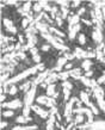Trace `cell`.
I'll use <instances>...</instances> for the list:
<instances>
[{
  "label": "cell",
  "mask_w": 105,
  "mask_h": 130,
  "mask_svg": "<svg viewBox=\"0 0 105 130\" xmlns=\"http://www.w3.org/2000/svg\"><path fill=\"white\" fill-rule=\"evenodd\" d=\"M75 102H78V99L75 98V97H73V98L70 99L69 102L67 103V105H66V111H65V116H68V115L72 112V107H73V104Z\"/></svg>",
  "instance_id": "52a82bcc"
},
{
  "label": "cell",
  "mask_w": 105,
  "mask_h": 130,
  "mask_svg": "<svg viewBox=\"0 0 105 130\" xmlns=\"http://www.w3.org/2000/svg\"><path fill=\"white\" fill-rule=\"evenodd\" d=\"M30 85H31V81H26L25 84H23V85L20 86V88H22V90H27Z\"/></svg>",
  "instance_id": "83f0119b"
},
{
  "label": "cell",
  "mask_w": 105,
  "mask_h": 130,
  "mask_svg": "<svg viewBox=\"0 0 105 130\" xmlns=\"http://www.w3.org/2000/svg\"><path fill=\"white\" fill-rule=\"evenodd\" d=\"M56 79H57V75H56V74H49V78H47V79H46V84L54 83Z\"/></svg>",
  "instance_id": "ac0fdd59"
},
{
  "label": "cell",
  "mask_w": 105,
  "mask_h": 130,
  "mask_svg": "<svg viewBox=\"0 0 105 130\" xmlns=\"http://www.w3.org/2000/svg\"><path fill=\"white\" fill-rule=\"evenodd\" d=\"M27 24H29V20H27V19H24L23 22H22V25H23V28H26Z\"/></svg>",
  "instance_id": "d6a6232c"
},
{
  "label": "cell",
  "mask_w": 105,
  "mask_h": 130,
  "mask_svg": "<svg viewBox=\"0 0 105 130\" xmlns=\"http://www.w3.org/2000/svg\"><path fill=\"white\" fill-rule=\"evenodd\" d=\"M35 93H36V85H32V87L29 90V92L25 94V99H24V105L26 107L31 106L32 100L35 98Z\"/></svg>",
  "instance_id": "7a4b0ae2"
},
{
  "label": "cell",
  "mask_w": 105,
  "mask_h": 130,
  "mask_svg": "<svg viewBox=\"0 0 105 130\" xmlns=\"http://www.w3.org/2000/svg\"><path fill=\"white\" fill-rule=\"evenodd\" d=\"M66 62H67V59H66V57H62V59H60V60L57 61V67H56V69H57V71H58V69H61V67H62V66H63V64H65Z\"/></svg>",
  "instance_id": "d6986e66"
},
{
  "label": "cell",
  "mask_w": 105,
  "mask_h": 130,
  "mask_svg": "<svg viewBox=\"0 0 105 130\" xmlns=\"http://www.w3.org/2000/svg\"><path fill=\"white\" fill-rule=\"evenodd\" d=\"M84 12H85V8H80V10H79V12H78V14H82Z\"/></svg>",
  "instance_id": "7bdbcfd3"
},
{
  "label": "cell",
  "mask_w": 105,
  "mask_h": 130,
  "mask_svg": "<svg viewBox=\"0 0 105 130\" xmlns=\"http://www.w3.org/2000/svg\"><path fill=\"white\" fill-rule=\"evenodd\" d=\"M42 50L48 51V50H49V45H43V47H42Z\"/></svg>",
  "instance_id": "ab89813d"
},
{
  "label": "cell",
  "mask_w": 105,
  "mask_h": 130,
  "mask_svg": "<svg viewBox=\"0 0 105 130\" xmlns=\"http://www.w3.org/2000/svg\"><path fill=\"white\" fill-rule=\"evenodd\" d=\"M37 125H25V126H13L12 130H36Z\"/></svg>",
  "instance_id": "8fae6325"
},
{
  "label": "cell",
  "mask_w": 105,
  "mask_h": 130,
  "mask_svg": "<svg viewBox=\"0 0 105 130\" xmlns=\"http://www.w3.org/2000/svg\"><path fill=\"white\" fill-rule=\"evenodd\" d=\"M63 93H65V99H68V97H69V90H67V88H65V90H63Z\"/></svg>",
  "instance_id": "f546056e"
},
{
  "label": "cell",
  "mask_w": 105,
  "mask_h": 130,
  "mask_svg": "<svg viewBox=\"0 0 105 130\" xmlns=\"http://www.w3.org/2000/svg\"><path fill=\"white\" fill-rule=\"evenodd\" d=\"M6 125H7V123H6V122H4V121H3V122H1V129H4V128H5V126H6Z\"/></svg>",
  "instance_id": "b9f144b4"
},
{
  "label": "cell",
  "mask_w": 105,
  "mask_h": 130,
  "mask_svg": "<svg viewBox=\"0 0 105 130\" xmlns=\"http://www.w3.org/2000/svg\"><path fill=\"white\" fill-rule=\"evenodd\" d=\"M43 68H44V66H43L42 63H41V64H38V66H36V67H32V68H30V69H26L25 72H23V73L18 74L17 76L12 78V79H10L6 84H13V83H17V81H19V80H22V79H24V78L29 76L30 74H35V73H36L37 71H38V69H43Z\"/></svg>",
  "instance_id": "6da1fadb"
},
{
  "label": "cell",
  "mask_w": 105,
  "mask_h": 130,
  "mask_svg": "<svg viewBox=\"0 0 105 130\" xmlns=\"http://www.w3.org/2000/svg\"><path fill=\"white\" fill-rule=\"evenodd\" d=\"M22 106V102H20L19 99H16V100H12L10 103H3V107H8V109H12V110H14V109H18V107Z\"/></svg>",
  "instance_id": "277c9868"
},
{
  "label": "cell",
  "mask_w": 105,
  "mask_h": 130,
  "mask_svg": "<svg viewBox=\"0 0 105 130\" xmlns=\"http://www.w3.org/2000/svg\"><path fill=\"white\" fill-rule=\"evenodd\" d=\"M14 115V111L13 110H5L4 112H3V116L4 117H12Z\"/></svg>",
  "instance_id": "44dd1931"
},
{
  "label": "cell",
  "mask_w": 105,
  "mask_h": 130,
  "mask_svg": "<svg viewBox=\"0 0 105 130\" xmlns=\"http://www.w3.org/2000/svg\"><path fill=\"white\" fill-rule=\"evenodd\" d=\"M48 75H49V71H46L44 73H41V74L37 76L35 79V81H34V85H37V84L42 83V80H46V78H47Z\"/></svg>",
  "instance_id": "9c48e42d"
},
{
  "label": "cell",
  "mask_w": 105,
  "mask_h": 130,
  "mask_svg": "<svg viewBox=\"0 0 105 130\" xmlns=\"http://www.w3.org/2000/svg\"><path fill=\"white\" fill-rule=\"evenodd\" d=\"M73 111L78 115H82V113L87 115V117H88V124H92V122H93V112H92V110L82 107V109H75Z\"/></svg>",
  "instance_id": "3957f363"
},
{
  "label": "cell",
  "mask_w": 105,
  "mask_h": 130,
  "mask_svg": "<svg viewBox=\"0 0 105 130\" xmlns=\"http://www.w3.org/2000/svg\"><path fill=\"white\" fill-rule=\"evenodd\" d=\"M34 10H35V11H39V10H41V5L36 4L35 6H34Z\"/></svg>",
  "instance_id": "e575fe53"
},
{
  "label": "cell",
  "mask_w": 105,
  "mask_h": 130,
  "mask_svg": "<svg viewBox=\"0 0 105 130\" xmlns=\"http://www.w3.org/2000/svg\"><path fill=\"white\" fill-rule=\"evenodd\" d=\"M49 30H50L51 32H55V34H56L57 36H60V37H63V36H65V35L62 34V32H61V31H58L57 29H55V28H49Z\"/></svg>",
  "instance_id": "603a6c76"
},
{
  "label": "cell",
  "mask_w": 105,
  "mask_h": 130,
  "mask_svg": "<svg viewBox=\"0 0 105 130\" xmlns=\"http://www.w3.org/2000/svg\"><path fill=\"white\" fill-rule=\"evenodd\" d=\"M17 93V87L16 86H12L11 90H10V94H16Z\"/></svg>",
  "instance_id": "4dcf8cb0"
},
{
  "label": "cell",
  "mask_w": 105,
  "mask_h": 130,
  "mask_svg": "<svg viewBox=\"0 0 105 130\" xmlns=\"http://www.w3.org/2000/svg\"><path fill=\"white\" fill-rule=\"evenodd\" d=\"M31 109H32L34 111H35L36 113L38 115L39 117H42V118H47V117H48V115H49L46 110H43V109H41V107L37 106V105H32Z\"/></svg>",
  "instance_id": "8992f818"
},
{
  "label": "cell",
  "mask_w": 105,
  "mask_h": 130,
  "mask_svg": "<svg viewBox=\"0 0 105 130\" xmlns=\"http://www.w3.org/2000/svg\"><path fill=\"white\" fill-rule=\"evenodd\" d=\"M98 84H105V75H103L101 78L98 79Z\"/></svg>",
  "instance_id": "1f68e13d"
},
{
  "label": "cell",
  "mask_w": 105,
  "mask_h": 130,
  "mask_svg": "<svg viewBox=\"0 0 105 130\" xmlns=\"http://www.w3.org/2000/svg\"><path fill=\"white\" fill-rule=\"evenodd\" d=\"M92 37H93V40L96 41V42H101V32L99 29H97V30H94L93 34H92Z\"/></svg>",
  "instance_id": "4fadbf2b"
},
{
  "label": "cell",
  "mask_w": 105,
  "mask_h": 130,
  "mask_svg": "<svg viewBox=\"0 0 105 130\" xmlns=\"http://www.w3.org/2000/svg\"><path fill=\"white\" fill-rule=\"evenodd\" d=\"M56 92H55V85H49L47 87V95H54Z\"/></svg>",
  "instance_id": "e0dca14e"
},
{
  "label": "cell",
  "mask_w": 105,
  "mask_h": 130,
  "mask_svg": "<svg viewBox=\"0 0 105 130\" xmlns=\"http://www.w3.org/2000/svg\"><path fill=\"white\" fill-rule=\"evenodd\" d=\"M82 22H84L86 25H88V26H89V25H92V23H91V22H88V20H82Z\"/></svg>",
  "instance_id": "ee69618b"
},
{
  "label": "cell",
  "mask_w": 105,
  "mask_h": 130,
  "mask_svg": "<svg viewBox=\"0 0 105 130\" xmlns=\"http://www.w3.org/2000/svg\"><path fill=\"white\" fill-rule=\"evenodd\" d=\"M34 60H35L36 62H39V61H41V56L39 55H34Z\"/></svg>",
  "instance_id": "836d02e7"
},
{
  "label": "cell",
  "mask_w": 105,
  "mask_h": 130,
  "mask_svg": "<svg viewBox=\"0 0 105 130\" xmlns=\"http://www.w3.org/2000/svg\"><path fill=\"white\" fill-rule=\"evenodd\" d=\"M80 80L82 81V84H84L85 86H92V83H91V81H89L86 76H81V78H80Z\"/></svg>",
  "instance_id": "ffe728a7"
},
{
  "label": "cell",
  "mask_w": 105,
  "mask_h": 130,
  "mask_svg": "<svg viewBox=\"0 0 105 130\" xmlns=\"http://www.w3.org/2000/svg\"><path fill=\"white\" fill-rule=\"evenodd\" d=\"M79 4H80V1H74V3H72V6L73 7H78Z\"/></svg>",
  "instance_id": "d590c367"
},
{
  "label": "cell",
  "mask_w": 105,
  "mask_h": 130,
  "mask_svg": "<svg viewBox=\"0 0 105 130\" xmlns=\"http://www.w3.org/2000/svg\"><path fill=\"white\" fill-rule=\"evenodd\" d=\"M1 100H3V102L5 100V95L4 94H1Z\"/></svg>",
  "instance_id": "bcb514c9"
},
{
  "label": "cell",
  "mask_w": 105,
  "mask_h": 130,
  "mask_svg": "<svg viewBox=\"0 0 105 130\" xmlns=\"http://www.w3.org/2000/svg\"><path fill=\"white\" fill-rule=\"evenodd\" d=\"M49 99L50 98H48V97H46V95H44V97H38V98H37V103H38V104H43V105H48V102H49Z\"/></svg>",
  "instance_id": "2e32d148"
},
{
  "label": "cell",
  "mask_w": 105,
  "mask_h": 130,
  "mask_svg": "<svg viewBox=\"0 0 105 130\" xmlns=\"http://www.w3.org/2000/svg\"><path fill=\"white\" fill-rule=\"evenodd\" d=\"M75 122L77 123H82L84 122V116H82V115H78V116L75 117Z\"/></svg>",
  "instance_id": "4316f807"
},
{
  "label": "cell",
  "mask_w": 105,
  "mask_h": 130,
  "mask_svg": "<svg viewBox=\"0 0 105 130\" xmlns=\"http://www.w3.org/2000/svg\"><path fill=\"white\" fill-rule=\"evenodd\" d=\"M103 13H104V16H105V8H104V10H103Z\"/></svg>",
  "instance_id": "7dc6e473"
},
{
  "label": "cell",
  "mask_w": 105,
  "mask_h": 130,
  "mask_svg": "<svg viewBox=\"0 0 105 130\" xmlns=\"http://www.w3.org/2000/svg\"><path fill=\"white\" fill-rule=\"evenodd\" d=\"M104 72H105V71H104Z\"/></svg>",
  "instance_id": "c3c4849f"
},
{
  "label": "cell",
  "mask_w": 105,
  "mask_h": 130,
  "mask_svg": "<svg viewBox=\"0 0 105 130\" xmlns=\"http://www.w3.org/2000/svg\"><path fill=\"white\" fill-rule=\"evenodd\" d=\"M29 113H30V107H24V110H23V116L24 117H29Z\"/></svg>",
  "instance_id": "484cf974"
},
{
  "label": "cell",
  "mask_w": 105,
  "mask_h": 130,
  "mask_svg": "<svg viewBox=\"0 0 105 130\" xmlns=\"http://www.w3.org/2000/svg\"><path fill=\"white\" fill-rule=\"evenodd\" d=\"M75 56H78V57H88V53L81 50L80 48H77L75 49Z\"/></svg>",
  "instance_id": "5bb4252c"
},
{
  "label": "cell",
  "mask_w": 105,
  "mask_h": 130,
  "mask_svg": "<svg viewBox=\"0 0 105 130\" xmlns=\"http://www.w3.org/2000/svg\"><path fill=\"white\" fill-rule=\"evenodd\" d=\"M88 128L89 130H105V122H103V121L93 122L92 124H89Z\"/></svg>",
  "instance_id": "5b68a950"
},
{
  "label": "cell",
  "mask_w": 105,
  "mask_h": 130,
  "mask_svg": "<svg viewBox=\"0 0 105 130\" xmlns=\"http://www.w3.org/2000/svg\"><path fill=\"white\" fill-rule=\"evenodd\" d=\"M89 67H91V61H88V60H85V61L82 62V68H84V69H86V71H88Z\"/></svg>",
  "instance_id": "7402d4cb"
},
{
  "label": "cell",
  "mask_w": 105,
  "mask_h": 130,
  "mask_svg": "<svg viewBox=\"0 0 105 130\" xmlns=\"http://www.w3.org/2000/svg\"><path fill=\"white\" fill-rule=\"evenodd\" d=\"M31 53L32 55H37V49L36 48H31Z\"/></svg>",
  "instance_id": "f35d334b"
},
{
  "label": "cell",
  "mask_w": 105,
  "mask_h": 130,
  "mask_svg": "<svg viewBox=\"0 0 105 130\" xmlns=\"http://www.w3.org/2000/svg\"><path fill=\"white\" fill-rule=\"evenodd\" d=\"M79 42L81 44H85L86 43V37H85V35L84 34H80L79 35Z\"/></svg>",
  "instance_id": "cb8c5ba5"
},
{
  "label": "cell",
  "mask_w": 105,
  "mask_h": 130,
  "mask_svg": "<svg viewBox=\"0 0 105 130\" xmlns=\"http://www.w3.org/2000/svg\"><path fill=\"white\" fill-rule=\"evenodd\" d=\"M69 72H65V73H61V74L58 75V76H60V78H61V79H63V80H66L67 78H68V76H69Z\"/></svg>",
  "instance_id": "d4e9b609"
},
{
  "label": "cell",
  "mask_w": 105,
  "mask_h": 130,
  "mask_svg": "<svg viewBox=\"0 0 105 130\" xmlns=\"http://www.w3.org/2000/svg\"><path fill=\"white\" fill-rule=\"evenodd\" d=\"M70 32H69V38L70 40H73L74 37H75V34L80 30V24H78V25H75V26H73V28H69Z\"/></svg>",
  "instance_id": "7c38bea8"
},
{
  "label": "cell",
  "mask_w": 105,
  "mask_h": 130,
  "mask_svg": "<svg viewBox=\"0 0 105 130\" xmlns=\"http://www.w3.org/2000/svg\"><path fill=\"white\" fill-rule=\"evenodd\" d=\"M4 24H5V28H6V30H7V31H10L11 34H16V32H17V29L12 25V22H10L8 19H5L4 20Z\"/></svg>",
  "instance_id": "ba28073f"
},
{
  "label": "cell",
  "mask_w": 105,
  "mask_h": 130,
  "mask_svg": "<svg viewBox=\"0 0 105 130\" xmlns=\"http://www.w3.org/2000/svg\"><path fill=\"white\" fill-rule=\"evenodd\" d=\"M56 22H57L58 26H62V20H61V18H57V19H56Z\"/></svg>",
  "instance_id": "74e56055"
},
{
  "label": "cell",
  "mask_w": 105,
  "mask_h": 130,
  "mask_svg": "<svg viewBox=\"0 0 105 130\" xmlns=\"http://www.w3.org/2000/svg\"><path fill=\"white\" fill-rule=\"evenodd\" d=\"M29 8H30V3H26V4H25V6H24V11H27Z\"/></svg>",
  "instance_id": "8d00e7d4"
},
{
  "label": "cell",
  "mask_w": 105,
  "mask_h": 130,
  "mask_svg": "<svg viewBox=\"0 0 105 130\" xmlns=\"http://www.w3.org/2000/svg\"><path fill=\"white\" fill-rule=\"evenodd\" d=\"M17 123H20V124H25V123L30 122L31 118L30 117H24V116H19V117H17Z\"/></svg>",
  "instance_id": "9a60e30c"
},
{
  "label": "cell",
  "mask_w": 105,
  "mask_h": 130,
  "mask_svg": "<svg viewBox=\"0 0 105 130\" xmlns=\"http://www.w3.org/2000/svg\"><path fill=\"white\" fill-rule=\"evenodd\" d=\"M80 97H81V102L85 103V104L88 107H92V106H93V104H92V103L88 100V95L86 94L85 92H81V93H80Z\"/></svg>",
  "instance_id": "30bf717a"
},
{
  "label": "cell",
  "mask_w": 105,
  "mask_h": 130,
  "mask_svg": "<svg viewBox=\"0 0 105 130\" xmlns=\"http://www.w3.org/2000/svg\"><path fill=\"white\" fill-rule=\"evenodd\" d=\"M66 68H67V69L72 68V63H67V64H66Z\"/></svg>",
  "instance_id": "f6af8a7d"
},
{
  "label": "cell",
  "mask_w": 105,
  "mask_h": 130,
  "mask_svg": "<svg viewBox=\"0 0 105 130\" xmlns=\"http://www.w3.org/2000/svg\"><path fill=\"white\" fill-rule=\"evenodd\" d=\"M62 86L65 87V88H67V90H72V85H70V84L68 83V81H65Z\"/></svg>",
  "instance_id": "f1b7e54d"
},
{
  "label": "cell",
  "mask_w": 105,
  "mask_h": 130,
  "mask_svg": "<svg viewBox=\"0 0 105 130\" xmlns=\"http://www.w3.org/2000/svg\"><path fill=\"white\" fill-rule=\"evenodd\" d=\"M91 75H92V72L87 71V73H86V74H85V76H86V78H89V76H91Z\"/></svg>",
  "instance_id": "60d3db41"
}]
</instances>
